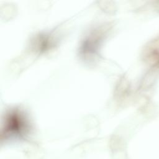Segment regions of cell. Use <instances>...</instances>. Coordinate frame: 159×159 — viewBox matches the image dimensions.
Returning <instances> with one entry per match:
<instances>
[]
</instances>
